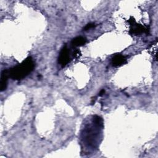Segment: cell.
Returning <instances> with one entry per match:
<instances>
[{"instance_id":"52a82bcc","label":"cell","mask_w":158,"mask_h":158,"mask_svg":"<svg viewBox=\"0 0 158 158\" xmlns=\"http://www.w3.org/2000/svg\"><path fill=\"white\" fill-rule=\"evenodd\" d=\"M95 27V24L94 23H88L84 28H83V30L85 31H86V30H90L93 28H94Z\"/></svg>"},{"instance_id":"7a4b0ae2","label":"cell","mask_w":158,"mask_h":158,"mask_svg":"<svg viewBox=\"0 0 158 158\" xmlns=\"http://www.w3.org/2000/svg\"><path fill=\"white\" fill-rule=\"evenodd\" d=\"M70 61V50L67 48V45H64L60 51L58 58V62L62 67H64L67 65Z\"/></svg>"},{"instance_id":"6da1fadb","label":"cell","mask_w":158,"mask_h":158,"mask_svg":"<svg viewBox=\"0 0 158 158\" xmlns=\"http://www.w3.org/2000/svg\"><path fill=\"white\" fill-rule=\"evenodd\" d=\"M35 67V62L31 57H28L22 63L9 70L10 77L15 80H20L30 74Z\"/></svg>"},{"instance_id":"3957f363","label":"cell","mask_w":158,"mask_h":158,"mask_svg":"<svg viewBox=\"0 0 158 158\" xmlns=\"http://www.w3.org/2000/svg\"><path fill=\"white\" fill-rule=\"evenodd\" d=\"M128 22L131 25V28L130 29V33L134 34V35H138L142 33H148L149 31L148 28L143 27L142 25L136 23L135 20L133 19H130Z\"/></svg>"},{"instance_id":"8992f818","label":"cell","mask_w":158,"mask_h":158,"mask_svg":"<svg viewBox=\"0 0 158 158\" xmlns=\"http://www.w3.org/2000/svg\"><path fill=\"white\" fill-rule=\"evenodd\" d=\"M86 42V39L83 36H77L72 40L71 44L75 47L81 46L85 44Z\"/></svg>"},{"instance_id":"ba28073f","label":"cell","mask_w":158,"mask_h":158,"mask_svg":"<svg viewBox=\"0 0 158 158\" xmlns=\"http://www.w3.org/2000/svg\"><path fill=\"white\" fill-rule=\"evenodd\" d=\"M73 56L75 57H78L81 55L80 51L79 50H78V49H76V50L74 51V52H73Z\"/></svg>"},{"instance_id":"277c9868","label":"cell","mask_w":158,"mask_h":158,"mask_svg":"<svg viewBox=\"0 0 158 158\" xmlns=\"http://www.w3.org/2000/svg\"><path fill=\"white\" fill-rule=\"evenodd\" d=\"M127 62V58L125 56L122 54H116L115 55L111 60V64L113 67H118Z\"/></svg>"},{"instance_id":"9c48e42d","label":"cell","mask_w":158,"mask_h":158,"mask_svg":"<svg viewBox=\"0 0 158 158\" xmlns=\"http://www.w3.org/2000/svg\"><path fill=\"white\" fill-rule=\"evenodd\" d=\"M105 93V90L103 89H102L99 93V94H98V96H101L102 95H103L104 94V93Z\"/></svg>"},{"instance_id":"5b68a950","label":"cell","mask_w":158,"mask_h":158,"mask_svg":"<svg viewBox=\"0 0 158 158\" xmlns=\"http://www.w3.org/2000/svg\"><path fill=\"white\" fill-rule=\"evenodd\" d=\"M10 77L9 76V70L4 69L1 72V91H3L6 89L7 85V80L8 78Z\"/></svg>"}]
</instances>
